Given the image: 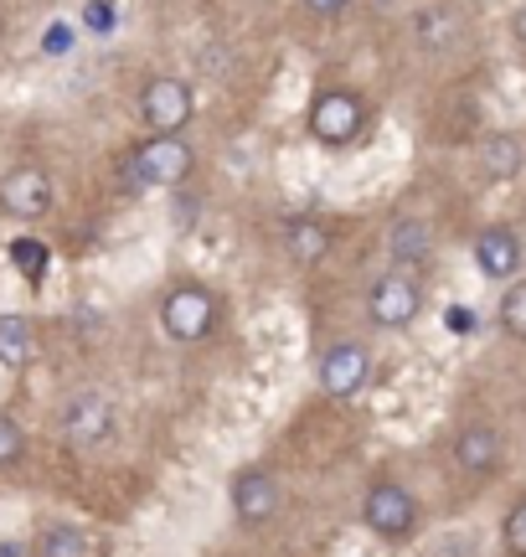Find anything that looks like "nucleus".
<instances>
[{"label": "nucleus", "instance_id": "obj_1", "mask_svg": "<svg viewBox=\"0 0 526 557\" xmlns=\"http://www.w3.org/2000/svg\"><path fill=\"white\" fill-rule=\"evenodd\" d=\"M362 527L377 542H413L424 532V500L413 496L398 480H372L362 496Z\"/></svg>", "mask_w": 526, "mask_h": 557}, {"label": "nucleus", "instance_id": "obj_2", "mask_svg": "<svg viewBox=\"0 0 526 557\" xmlns=\"http://www.w3.org/2000/svg\"><path fill=\"white\" fill-rule=\"evenodd\" d=\"M217 320H223V299H217V289H206L197 278L171 284L161 295V331L176 346H202L217 331Z\"/></svg>", "mask_w": 526, "mask_h": 557}, {"label": "nucleus", "instance_id": "obj_3", "mask_svg": "<svg viewBox=\"0 0 526 557\" xmlns=\"http://www.w3.org/2000/svg\"><path fill=\"white\" fill-rule=\"evenodd\" d=\"M366 120H372V109L356 88H321L315 99H310V114H304V129L315 145L325 150H351L356 139L366 135Z\"/></svg>", "mask_w": 526, "mask_h": 557}, {"label": "nucleus", "instance_id": "obj_4", "mask_svg": "<svg viewBox=\"0 0 526 557\" xmlns=\"http://www.w3.org/2000/svg\"><path fill=\"white\" fill-rule=\"evenodd\" d=\"M428 310V284L424 274H408V269H387L372 278L366 289V320L377 331H413Z\"/></svg>", "mask_w": 526, "mask_h": 557}, {"label": "nucleus", "instance_id": "obj_5", "mask_svg": "<svg viewBox=\"0 0 526 557\" xmlns=\"http://www.w3.org/2000/svg\"><path fill=\"white\" fill-rule=\"evenodd\" d=\"M372 372H377V357L362 336L330 341L315 361V387H321L330 403H356L372 387Z\"/></svg>", "mask_w": 526, "mask_h": 557}, {"label": "nucleus", "instance_id": "obj_6", "mask_svg": "<svg viewBox=\"0 0 526 557\" xmlns=\"http://www.w3.org/2000/svg\"><path fill=\"white\" fill-rule=\"evenodd\" d=\"M227 506H233V521L243 527V532H263V527H274L284 511V485L274 470H263V465H243V470H233L227 480Z\"/></svg>", "mask_w": 526, "mask_h": 557}, {"label": "nucleus", "instance_id": "obj_7", "mask_svg": "<svg viewBox=\"0 0 526 557\" xmlns=\"http://www.w3.org/2000/svg\"><path fill=\"white\" fill-rule=\"evenodd\" d=\"M124 171H129L135 186H181L197 171V150L181 135H150L135 156L124 160Z\"/></svg>", "mask_w": 526, "mask_h": 557}, {"label": "nucleus", "instance_id": "obj_8", "mask_svg": "<svg viewBox=\"0 0 526 557\" xmlns=\"http://www.w3.org/2000/svg\"><path fill=\"white\" fill-rule=\"evenodd\" d=\"M58 434L73 449H103L109 438L120 434V413H114V403L103 393H73L58 408Z\"/></svg>", "mask_w": 526, "mask_h": 557}, {"label": "nucleus", "instance_id": "obj_9", "mask_svg": "<svg viewBox=\"0 0 526 557\" xmlns=\"http://www.w3.org/2000/svg\"><path fill=\"white\" fill-rule=\"evenodd\" d=\"M197 114V94H191V83L186 78H150L140 88V120L150 124V135H181L186 124Z\"/></svg>", "mask_w": 526, "mask_h": 557}, {"label": "nucleus", "instance_id": "obj_10", "mask_svg": "<svg viewBox=\"0 0 526 557\" xmlns=\"http://www.w3.org/2000/svg\"><path fill=\"white\" fill-rule=\"evenodd\" d=\"M454 465H460L469 480H490L506 465V438H501V429H496L490 418L460 423V434H454Z\"/></svg>", "mask_w": 526, "mask_h": 557}, {"label": "nucleus", "instance_id": "obj_11", "mask_svg": "<svg viewBox=\"0 0 526 557\" xmlns=\"http://www.w3.org/2000/svg\"><path fill=\"white\" fill-rule=\"evenodd\" d=\"M0 212L16 222H37L52 212V176L41 165H11L0 176Z\"/></svg>", "mask_w": 526, "mask_h": 557}, {"label": "nucleus", "instance_id": "obj_12", "mask_svg": "<svg viewBox=\"0 0 526 557\" xmlns=\"http://www.w3.org/2000/svg\"><path fill=\"white\" fill-rule=\"evenodd\" d=\"M469 259H475V274L486 284H516L526 269V248L511 227H486L475 238V248H469Z\"/></svg>", "mask_w": 526, "mask_h": 557}, {"label": "nucleus", "instance_id": "obj_13", "mask_svg": "<svg viewBox=\"0 0 526 557\" xmlns=\"http://www.w3.org/2000/svg\"><path fill=\"white\" fill-rule=\"evenodd\" d=\"M465 37H469L465 5H454V0H424L413 11V41L424 52H454Z\"/></svg>", "mask_w": 526, "mask_h": 557}, {"label": "nucleus", "instance_id": "obj_14", "mask_svg": "<svg viewBox=\"0 0 526 557\" xmlns=\"http://www.w3.org/2000/svg\"><path fill=\"white\" fill-rule=\"evenodd\" d=\"M387 253H392V263L408 269V274L428 269V259H434V233H428V222L424 218H398L387 227Z\"/></svg>", "mask_w": 526, "mask_h": 557}, {"label": "nucleus", "instance_id": "obj_15", "mask_svg": "<svg viewBox=\"0 0 526 557\" xmlns=\"http://www.w3.org/2000/svg\"><path fill=\"white\" fill-rule=\"evenodd\" d=\"M284 253H289V263H300V269H315V263L330 253V227H325L321 218H289L284 222Z\"/></svg>", "mask_w": 526, "mask_h": 557}, {"label": "nucleus", "instance_id": "obj_16", "mask_svg": "<svg viewBox=\"0 0 526 557\" xmlns=\"http://www.w3.org/2000/svg\"><path fill=\"white\" fill-rule=\"evenodd\" d=\"M522 165H526L522 135L501 129V135H490L486 145H480V176H486L490 186H506V181H516V176H522Z\"/></svg>", "mask_w": 526, "mask_h": 557}, {"label": "nucleus", "instance_id": "obj_17", "mask_svg": "<svg viewBox=\"0 0 526 557\" xmlns=\"http://www.w3.org/2000/svg\"><path fill=\"white\" fill-rule=\"evenodd\" d=\"M32 557H93V542L73 521H47L32 537Z\"/></svg>", "mask_w": 526, "mask_h": 557}, {"label": "nucleus", "instance_id": "obj_18", "mask_svg": "<svg viewBox=\"0 0 526 557\" xmlns=\"http://www.w3.org/2000/svg\"><path fill=\"white\" fill-rule=\"evenodd\" d=\"M32 357H37V331H32V320L26 315H0V367H11V372H21V367H32Z\"/></svg>", "mask_w": 526, "mask_h": 557}, {"label": "nucleus", "instance_id": "obj_19", "mask_svg": "<svg viewBox=\"0 0 526 557\" xmlns=\"http://www.w3.org/2000/svg\"><path fill=\"white\" fill-rule=\"evenodd\" d=\"M496 320H501V331L511 341H526V274L516 284H506V295L496 305Z\"/></svg>", "mask_w": 526, "mask_h": 557}, {"label": "nucleus", "instance_id": "obj_20", "mask_svg": "<svg viewBox=\"0 0 526 557\" xmlns=\"http://www.w3.org/2000/svg\"><path fill=\"white\" fill-rule=\"evenodd\" d=\"M11 263L26 274V284H41V278H47V243L16 238V243H11Z\"/></svg>", "mask_w": 526, "mask_h": 557}, {"label": "nucleus", "instance_id": "obj_21", "mask_svg": "<svg viewBox=\"0 0 526 557\" xmlns=\"http://www.w3.org/2000/svg\"><path fill=\"white\" fill-rule=\"evenodd\" d=\"M501 542H506L511 557H526V491L516 500H511L506 521H501Z\"/></svg>", "mask_w": 526, "mask_h": 557}, {"label": "nucleus", "instance_id": "obj_22", "mask_svg": "<svg viewBox=\"0 0 526 557\" xmlns=\"http://www.w3.org/2000/svg\"><path fill=\"white\" fill-rule=\"evenodd\" d=\"M21 455H26V429H21L11 413H0V470L16 465Z\"/></svg>", "mask_w": 526, "mask_h": 557}, {"label": "nucleus", "instance_id": "obj_23", "mask_svg": "<svg viewBox=\"0 0 526 557\" xmlns=\"http://www.w3.org/2000/svg\"><path fill=\"white\" fill-rule=\"evenodd\" d=\"M83 26H88V32H109V26H114V5H109V0H88V5H83Z\"/></svg>", "mask_w": 526, "mask_h": 557}, {"label": "nucleus", "instance_id": "obj_24", "mask_svg": "<svg viewBox=\"0 0 526 557\" xmlns=\"http://www.w3.org/2000/svg\"><path fill=\"white\" fill-rule=\"evenodd\" d=\"M300 5L315 21H336V16H346V11H351V0H300Z\"/></svg>", "mask_w": 526, "mask_h": 557}, {"label": "nucleus", "instance_id": "obj_25", "mask_svg": "<svg viewBox=\"0 0 526 557\" xmlns=\"http://www.w3.org/2000/svg\"><path fill=\"white\" fill-rule=\"evenodd\" d=\"M511 41H516V47L526 52V0L516 5V16H511Z\"/></svg>", "mask_w": 526, "mask_h": 557}, {"label": "nucleus", "instance_id": "obj_26", "mask_svg": "<svg viewBox=\"0 0 526 557\" xmlns=\"http://www.w3.org/2000/svg\"><path fill=\"white\" fill-rule=\"evenodd\" d=\"M67 32H62V26H52V32H47V52H67Z\"/></svg>", "mask_w": 526, "mask_h": 557}, {"label": "nucleus", "instance_id": "obj_27", "mask_svg": "<svg viewBox=\"0 0 526 557\" xmlns=\"http://www.w3.org/2000/svg\"><path fill=\"white\" fill-rule=\"evenodd\" d=\"M0 557H26V547L21 542H0Z\"/></svg>", "mask_w": 526, "mask_h": 557}, {"label": "nucleus", "instance_id": "obj_28", "mask_svg": "<svg viewBox=\"0 0 526 557\" xmlns=\"http://www.w3.org/2000/svg\"><path fill=\"white\" fill-rule=\"evenodd\" d=\"M0 37H5V21H0Z\"/></svg>", "mask_w": 526, "mask_h": 557}]
</instances>
